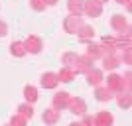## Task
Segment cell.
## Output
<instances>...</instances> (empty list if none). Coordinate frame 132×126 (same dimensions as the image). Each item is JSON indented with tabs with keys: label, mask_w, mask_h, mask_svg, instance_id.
I'll use <instances>...</instances> for the list:
<instances>
[{
	"label": "cell",
	"mask_w": 132,
	"mask_h": 126,
	"mask_svg": "<svg viewBox=\"0 0 132 126\" xmlns=\"http://www.w3.org/2000/svg\"><path fill=\"white\" fill-rule=\"evenodd\" d=\"M110 28H112L116 33H130V24H128V18L122 16V14H114V16L110 18Z\"/></svg>",
	"instance_id": "1"
},
{
	"label": "cell",
	"mask_w": 132,
	"mask_h": 126,
	"mask_svg": "<svg viewBox=\"0 0 132 126\" xmlns=\"http://www.w3.org/2000/svg\"><path fill=\"white\" fill-rule=\"evenodd\" d=\"M24 45H26V51L32 55H38L42 53V49H44V41H42V38L39 36H34V33H30L26 39H24Z\"/></svg>",
	"instance_id": "2"
},
{
	"label": "cell",
	"mask_w": 132,
	"mask_h": 126,
	"mask_svg": "<svg viewBox=\"0 0 132 126\" xmlns=\"http://www.w3.org/2000/svg\"><path fill=\"white\" fill-rule=\"evenodd\" d=\"M85 53H87L93 61H97V59H101L103 55L112 53V51H109L103 44H93V39H91V41H87V51H85Z\"/></svg>",
	"instance_id": "3"
},
{
	"label": "cell",
	"mask_w": 132,
	"mask_h": 126,
	"mask_svg": "<svg viewBox=\"0 0 132 126\" xmlns=\"http://www.w3.org/2000/svg\"><path fill=\"white\" fill-rule=\"evenodd\" d=\"M83 18L81 16H75V14H69V16L63 20V30H65L67 33H71V36H75L77 33V30L83 26Z\"/></svg>",
	"instance_id": "4"
},
{
	"label": "cell",
	"mask_w": 132,
	"mask_h": 126,
	"mask_svg": "<svg viewBox=\"0 0 132 126\" xmlns=\"http://www.w3.org/2000/svg\"><path fill=\"white\" fill-rule=\"evenodd\" d=\"M91 67H95V61L91 59L87 53H83V55H79L77 61L73 63V71L77 73V75H79V73H83V75H85V73H87Z\"/></svg>",
	"instance_id": "5"
},
{
	"label": "cell",
	"mask_w": 132,
	"mask_h": 126,
	"mask_svg": "<svg viewBox=\"0 0 132 126\" xmlns=\"http://www.w3.org/2000/svg\"><path fill=\"white\" fill-rule=\"evenodd\" d=\"M83 14L89 18H99L103 14V4L95 0H83Z\"/></svg>",
	"instance_id": "6"
},
{
	"label": "cell",
	"mask_w": 132,
	"mask_h": 126,
	"mask_svg": "<svg viewBox=\"0 0 132 126\" xmlns=\"http://www.w3.org/2000/svg\"><path fill=\"white\" fill-rule=\"evenodd\" d=\"M69 100H71V95L67 93V91H61V93H55V95H53L51 106H53V108H57V110L61 112V110H67Z\"/></svg>",
	"instance_id": "7"
},
{
	"label": "cell",
	"mask_w": 132,
	"mask_h": 126,
	"mask_svg": "<svg viewBox=\"0 0 132 126\" xmlns=\"http://www.w3.org/2000/svg\"><path fill=\"white\" fill-rule=\"evenodd\" d=\"M67 108L71 110L73 114H77V116H83L85 112H89L87 103H85V99H81V97H71V100H69V106H67Z\"/></svg>",
	"instance_id": "8"
},
{
	"label": "cell",
	"mask_w": 132,
	"mask_h": 126,
	"mask_svg": "<svg viewBox=\"0 0 132 126\" xmlns=\"http://www.w3.org/2000/svg\"><path fill=\"white\" fill-rule=\"evenodd\" d=\"M85 77H87V83L91 87H97V85H101V83L105 81V73H103V69H99V67H91V69L85 73Z\"/></svg>",
	"instance_id": "9"
},
{
	"label": "cell",
	"mask_w": 132,
	"mask_h": 126,
	"mask_svg": "<svg viewBox=\"0 0 132 126\" xmlns=\"http://www.w3.org/2000/svg\"><path fill=\"white\" fill-rule=\"evenodd\" d=\"M95 99L99 100V103H109V100L114 99V93H112L106 85H103V83H101V85H97V87H95Z\"/></svg>",
	"instance_id": "10"
},
{
	"label": "cell",
	"mask_w": 132,
	"mask_h": 126,
	"mask_svg": "<svg viewBox=\"0 0 132 126\" xmlns=\"http://www.w3.org/2000/svg\"><path fill=\"white\" fill-rule=\"evenodd\" d=\"M112 122H114V116L110 114L109 110H99V112L93 116V124L95 126H110Z\"/></svg>",
	"instance_id": "11"
},
{
	"label": "cell",
	"mask_w": 132,
	"mask_h": 126,
	"mask_svg": "<svg viewBox=\"0 0 132 126\" xmlns=\"http://www.w3.org/2000/svg\"><path fill=\"white\" fill-rule=\"evenodd\" d=\"M101 61H103V69L105 71H114L116 67L120 65V59H118V55L112 51V53H106L101 57Z\"/></svg>",
	"instance_id": "12"
},
{
	"label": "cell",
	"mask_w": 132,
	"mask_h": 126,
	"mask_svg": "<svg viewBox=\"0 0 132 126\" xmlns=\"http://www.w3.org/2000/svg\"><path fill=\"white\" fill-rule=\"evenodd\" d=\"M105 85L112 91V93H120V91H124V87H122V77L120 75H116V73H110L109 77L105 79Z\"/></svg>",
	"instance_id": "13"
},
{
	"label": "cell",
	"mask_w": 132,
	"mask_h": 126,
	"mask_svg": "<svg viewBox=\"0 0 132 126\" xmlns=\"http://www.w3.org/2000/svg\"><path fill=\"white\" fill-rule=\"evenodd\" d=\"M39 81H42V87L44 89H55L59 85V77H57V73H53V71H45Z\"/></svg>",
	"instance_id": "14"
},
{
	"label": "cell",
	"mask_w": 132,
	"mask_h": 126,
	"mask_svg": "<svg viewBox=\"0 0 132 126\" xmlns=\"http://www.w3.org/2000/svg\"><path fill=\"white\" fill-rule=\"evenodd\" d=\"M95 33H97V32H95V28L91 26V24H83V26L77 30V33H75V36H77L81 41H85V44H87V41H91V39L95 38Z\"/></svg>",
	"instance_id": "15"
},
{
	"label": "cell",
	"mask_w": 132,
	"mask_h": 126,
	"mask_svg": "<svg viewBox=\"0 0 132 126\" xmlns=\"http://www.w3.org/2000/svg\"><path fill=\"white\" fill-rule=\"evenodd\" d=\"M116 104H118V108H122V110H130V106H132L130 91H120V93H116Z\"/></svg>",
	"instance_id": "16"
},
{
	"label": "cell",
	"mask_w": 132,
	"mask_h": 126,
	"mask_svg": "<svg viewBox=\"0 0 132 126\" xmlns=\"http://www.w3.org/2000/svg\"><path fill=\"white\" fill-rule=\"evenodd\" d=\"M59 116H61V112L57 108H45L44 110V114H42V120L45 122V124H57L59 122Z\"/></svg>",
	"instance_id": "17"
},
{
	"label": "cell",
	"mask_w": 132,
	"mask_h": 126,
	"mask_svg": "<svg viewBox=\"0 0 132 126\" xmlns=\"http://www.w3.org/2000/svg\"><path fill=\"white\" fill-rule=\"evenodd\" d=\"M57 77H59V83H71L75 77H77V73L73 71V67H67L63 65L59 69V73H57Z\"/></svg>",
	"instance_id": "18"
},
{
	"label": "cell",
	"mask_w": 132,
	"mask_h": 126,
	"mask_svg": "<svg viewBox=\"0 0 132 126\" xmlns=\"http://www.w3.org/2000/svg\"><path fill=\"white\" fill-rule=\"evenodd\" d=\"M10 53L14 55V57H24V55H28L26 51V45H24V41H20V39H16V41H12L10 44Z\"/></svg>",
	"instance_id": "19"
},
{
	"label": "cell",
	"mask_w": 132,
	"mask_h": 126,
	"mask_svg": "<svg viewBox=\"0 0 132 126\" xmlns=\"http://www.w3.org/2000/svg\"><path fill=\"white\" fill-rule=\"evenodd\" d=\"M24 99H26V103H36V100L39 99V93H38V89L34 87V85H26L24 87Z\"/></svg>",
	"instance_id": "20"
},
{
	"label": "cell",
	"mask_w": 132,
	"mask_h": 126,
	"mask_svg": "<svg viewBox=\"0 0 132 126\" xmlns=\"http://www.w3.org/2000/svg\"><path fill=\"white\" fill-rule=\"evenodd\" d=\"M67 10L69 14L83 16V0H67Z\"/></svg>",
	"instance_id": "21"
},
{
	"label": "cell",
	"mask_w": 132,
	"mask_h": 126,
	"mask_svg": "<svg viewBox=\"0 0 132 126\" xmlns=\"http://www.w3.org/2000/svg\"><path fill=\"white\" fill-rule=\"evenodd\" d=\"M79 53L77 51H65V53L61 55V65H67V67H73V63L77 61Z\"/></svg>",
	"instance_id": "22"
},
{
	"label": "cell",
	"mask_w": 132,
	"mask_h": 126,
	"mask_svg": "<svg viewBox=\"0 0 132 126\" xmlns=\"http://www.w3.org/2000/svg\"><path fill=\"white\" fill-rule=\"evenodd\" d=\"M18 112H20L24 118H28V120H30V118L34 116V106H32V103H22L20 106H18Z\"/></svg>",
	"instance_id": "23"
},
{
	"label": "cell",
	"mask_w": 132,
	"mask_h": 126,
	"mask_svg": "<svg viewBox=\"0 0 132 126\" xmlns=\"http://www.w3.org/2000/svg\"><path fill=\"white\" fill-rule=\"evenodd\" d=\"M28 124V118H24L20 112H16L14 116H10V126H26Z\"/></svg>",
	"instance_id": "24"
},
{
	"label": "cell",
	"mask_w": 132,
	"mask_h": 126,
	"mask_svg": "<svg viewBox=\"0 0 132 126\" xmlns=\"http://www.w3.org/2000/svg\"><path fill=\"white\" fill-rule=\"evenodd\" d=\"M30 8L34 12H44L47 8V4H45V0H30Z\"/></svg>",
	"instance_id": "25"
},
{
	"label": "cell",
	"mask_w": 132,
	"mask_h": 126,
	"mask_svg": "<svg viewBox=\"0 0 132 126\" xmlns=\"http://www.w3.org/2000/svg\"><path fill=\"white\" fill-rule=\"evenodd\" d=\"M120 63H124V65H130V61H132V49L130 47H126V49H122V53H120Z\"/></svg>",
	"instance_id": "26"
},
{
	"label": "cell",
	"mask_w": 132,
	"mask_h": 126,
	"mask_svg": "<svg viewBox=\"0 0 132 126\" xmlns=\"http://www.w3.org/2000/svg\"><path fill=\"white\" fill-rule=\"evenodd\" d=\"M6 36H8V24L0 20V38H6Z\"/></svg>",
	"instance_id": "27"
},
{
	"label": "cell",
	"mask_w": 132,
	"mask_h": 126,
	"mask_svg": "<svg viewBox=\"0 0 132 126\" xmlns=\"http://www.w3.org/2000/svg\"><path fill=\"white\" fill-rule=\"evenodd\" d=\"M79 124H85V126L93 124V116H91V114H87V112H85V114L81 116V122H79Z\"/></svg>",
	"instance_id": "28"
},
{
	"label": "cell",
	"mask_w": 132,
	"mask_h": 126,
	"mask_svg": "<svg viewBox=\"0 0 132 126\" xmlns=\"http://www.w3.org/2000/svg\"><path fill=\"white\" fill-rule=\"evenodd\" d=\"M57 2H59V0H45V4H47V6H55Z\"/></svg>",
	"instance_id": "29"
},
{
	"label": "cell",
	"mask_w": 132,
	"mask_h": 126,
	"mask_svg": "<svg viewBox=\"0 0 132 126\" xmlns=\"http://www.w3.org/2000/svg\"><path fill=\"white\" fill-rule=\"evenodd\" d=\"M116 2H118V4H122V6H124V4H126V2H130V0H116Z\"/></svg>",
	"instance_id": "30"
},
{
	"label": "cell",
	"mask_w": 132,
	"mask_h": 126,
	"mask_svg": "<svg viewBox=\"0 0 132 126\" xmlns=\"http://www.w3.org/2000/svg\"><path fill=\"white\" fill-rule=\"evenodd\" d=\"M95 2H99V4H106L109 0H95Z\"/></svg>",
	"instance_id": "31"
}]
</instances>
